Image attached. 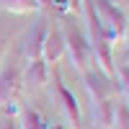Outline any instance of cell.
I'll return each instance as SVG.
<instances>
[{
    "instance_id": "6da1fadb",
    "label": "cell",
    "mask_w": 129,
    "mask_h": 129,
    "mask_svg": "<svg viewBox=\"0 0 129 129\" xmlns=\"http://www.w3.org/2000/svg\"><path fill=\"white\" fill-rule=\"evenodd\" d=\"M72 18L75 16H64V18H57V21H59L62 39H64V57L70 59L75 72L83 75L93 64V52H90V44H88V36H85L83 26Z\"/></svg>"
},
{
    "instance_id": "7a4b0ae2",
    "label": "cell",
    "mask_w": 129,
    "mask_h": 129,
    "mask_svg": "<svg viewBox=\"0 0 129 129\" xmlns=\"http://www.w3.org/2000/svg\"><path fill=\"white\" fill-rule=\"evenodd\" d=\"M23 70L16 57L3 59L0 64V109L5 116H18L21 114V95H23Z\"/></svg>"
},
{
    "instance_id": "3957f363",
    "label": "cell",
    "mask_w": 129,
    "mask_h": 129,
    "mask_svg": "<svg viewBox=\"0 0 129 129\" xmlns=\"http://www.w3.org/2000/svg\"><path fill=\"white\" fill-rule=\"evenodd\" d=\"M93 5H95L98 21L111 41V47L121 44L129 34V13L124 10V5L114 3V0H93Z\"/></svg>"
},
{
    "instance_id": "277c9868",
    "label": "cell",
    "mask_w": 129,
    "mask_h": 129,
    "mask_svg": "<svg viewBox=\"0 0 129 129\" xmlns=\"http://www.w3.org/2000/svg\"><path fill=\"white\" fill-rule=\"evenodd\" d=\"M52 78H54V93H57V101L62 106V111L64 116H67V121L72 129H85L83 126V111H80V103L78 98H75V93L67 88V83L62 80V75L57 67H52Z\"/></svg>"
},
{
    "instance_id": "5b68a950",
    "label": "cell",
    "mask_w": 129,
    "mask_h": 129,
    "mask_svg": "<svg viewBox=\"0 0 129 129\" xmlns=\"http://www.w3.org/2000/svg\"><path fill=\"white\" fill-rule=\"evenodd\" d=\"M41 57L49 67H57L64 57V39H62V31H59V21H49L47 26V36H44V52Z\"/></svg>"
},
{
    "instance_id": "8992f818",
    "label": "cell",
    "mask_w": 129,
    "mask_h": 129,
    "mask_svg": "<svg viewBox=\"0 0 129 129\" xmlns=\"http://www.w3.org/2000/svg\"><path fill=\"white\" fill-rule=\"evenodd\" d=\"M47 26H49V18L41 16L31 31L26 34V41H23V57L26 62H34V59H44L41 52H44V36H47Z\"/></svg>"
},
{
    "instance_id": "52a82bcc",
    "label": "cell",
    "mask_w": 129,
    "mask_h": 129,
    "mask_svg": "<svg viewBox=\"0 0 129 129\" xmlns=\"http://www.w3.org/2000/svg\"><path fill=\"white\" fill-rule=\"evenodd\" d=\"M52 78V67L44 62V59H34V62H26V75L23 80L28 85H34V88H44Z\"/></svg>"
},
{
    "instance_id": "ba28073f",
    "label": "cell",
    "mask_w": 129,
    "mask_h": 129,
    "mask_svg": "<svg viewBox=\"0 0 129 129\" xmlns=\"http://www.w3.org/2000/svg\"><path fill=\"white\" fill-rule=\"evenodd\" d=\"M21 129H49V121L39 109L26 106V109H21Z\"/></svg>"
},
{
    "instance_id": "9c48e42d",
    "label": "cell",
    "mask_w": 129,
    "mask_h": 129,
    "mask_svg": "<svg viewBox=\"0 0 129 129\" xmlns=\"http://www.w3.org/2000/svg\"><path fill=\"white\" fill-rule=\"evenodd\" d=\"M0 8L8 10L13 16H31V13H39V8L34 0H0Z\"/></svg>"
},
{
    "instance_id": "30bf717a",
    "label": "cell",
    "mask_w": 129,
    "mask_h": 129,
    "mask_svg": "<svg viewBox=\"0 0 129 129\" xmlns=\"http://www.w3.org/2000/svg\"><path fill=\"white\" fill-rule=\"evenodd\" d=\"M57 18H64V16H83V0H52V8Z\"/></svg>"
},
{
    "instance_id": "8fae6325",
    "label": "cell",
    "mask_w": 129,
    "mask_h": 129,
    "mask_svg": "<svg viewBox=\"0 0 129 129\" xmlns=\"http://www.w3.org/2000/svg\"><path fill=\"white\" fill-rule=\"evenodd\" d=\"M116 85H119V90H121V95H124V103L129 106V62L126 64H119L116 67Z\"/></svg>"
},
{
    "instance_id": "7c38bea8",
    "label": "cell",
    "mask_w": 129,
    "mask_h": 129,
    "mask_svg": "<svg viewBox=\"0 0 129 129\" xmlns=\"http://www.w3.org/2000/svg\"><path fill=\"white\" fill-rule=\"evenodd\" d=\"M0 129H21V121L16 116H3L0 119Z\"/></svg>"
},
{
    "instance_id": "4fadbf2b",
    "label": "cell",
    "mask_w": 129,
    "mask_h": 129,
    "mask_svg": "<svg viewBox=\"0 0 129 129\" xmlns=\"http://www.w3.org/2000/svg\"><path fill=\"white\" fill-rule=\"evenodd\" d=\"M36 8H39V13H47V10L52 8V0H34Z\"/></svg>"
},
{
    "instance_id": "5bb4252c",
    "label": "cell",
    "mask_w": 129,
    "mask_h": 129,
    "mask_svg": "<svg viewBox=\"0 0 129 129\" xmlns=\"http://www.w3.org/2000/svg\"><path fill=\"white\" fill-rule=\"evenodd\" d=\"M5 52H8V41H0V64L5 59Z\"/></svg>"
},
{
    "instance_id": "9a60e30c",
    "label": "cell",
    "mask_w": 129,
    "mask_h": 129,
    "mask_svg": "<svg viewBox=\"0 0 129 129\" xmlns=\"http://www.w3.org/2000/svg\"><path fill=\"white\" fill-rule=\"evenodd\" d=\"M49 129H67L64 124H49Z\"/></svg>"
},
{
    "instance_id": "2e32d148",
    "label": "cell",
    "mask_w": 129,
    "mask_h": 129,
    "mask_svg": "<svg viewBox=\"0 0 129 129\" xmlns=\"http://www.w3.org/2000/svg\"><path fill=\"white\" fill-rule=\"evenodd\" d=\"M126 57H129V39H126Z\"/></svg>"
}]
</instances>
